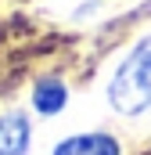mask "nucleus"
Listing matches in <instances>:
<instances>
[{
  "label": "nucleus",
  "instance_id": "obj_1",
  "mask_svg": "<svg viewBox=\"0 0 151 155\" xmlns=\"http://www.w3.org/2000/svg\"><path fill=\"white\" fill-rule=\"evenodd\" d=\"M108 105L126 119L151 116V33L130 47L108 79Z\"/></svg>",
  "mask_w": 151,
  "mask_h": 155
},
{
  "label": "nucleus",
  "instance_id": "obj_2",
  "mask_svg": "<svg viewBox=\"0 0 151 155\" xmlns=\"http://www.w3.org/2000/svg\"><path fill=\"white\" fill-rule=\"evenodd\" d=\"M50 155H122V141L108 130H86L61 137L50 148Z\"/></svg>",
  "mask_w": 151,
  "mask_h": 155
},
{
  "label": "nucleus",
  "instance_id": "obj_3",
  "mask_svg": "<svg viewBox=\"0 0 151 155\" xmlns=\"http://www.w3.org/2000/svg\"><path fill=\"white\" fill-rule=\"evenodd\" d=\"M29 144H33L29 116L18 108L0 112V155H29Z\"/></svg>",
  "mask_w": 151,
  "mask_h": 155
},
{
  "label": "nucleus",
  "instance_id": "obj_4",
  "mask_svg": "<svg viewBox=\"0 0 151 155\" xmlns=\"http://www.w3.org/2000/svg\"><path fill=\"white\" fill-rule=\"evenodd\" d=\"M69 105V83L61 76H40L33 83V112L43 119L50 116H61Z\"/></svg>",
  "mask_w": 151,
  "mask_h": 155
}]
</instances>
